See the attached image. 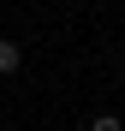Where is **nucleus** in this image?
I'll use <instances>...</instances> for the list:
<instances>
[{
	"mask_svg": "<svg viewBox=\"0 0 125 131\" xmlns=\"http://www.w3.org/2000/svg\"><path fill=\"white\" fill-rule=\"evenodd\" d=\"M18 66H24V48H18V42H6V36H0V72H18Z\"/></svg>",
	"mask_w": 125,
	"mask_h": 131,
	"instance_id": "1",
	"label": "nucleus"
},
{
	"mask_svg": "<svg viewBox=\"0 0 125 131\" xmlns=\"http://www.w3.org/2000/svg\"><path fill=\"white\" fill-rule=\"evenodd\" d=\"M89 131H125L119 113H89Z\"/></svg>",
	"mask_w": 125,
	"mask_h": 131,
	"instance_id": "2",
	"label": "nucleus"
}]
</instances>
